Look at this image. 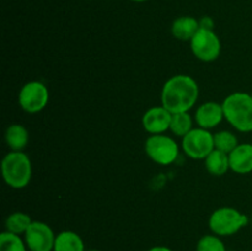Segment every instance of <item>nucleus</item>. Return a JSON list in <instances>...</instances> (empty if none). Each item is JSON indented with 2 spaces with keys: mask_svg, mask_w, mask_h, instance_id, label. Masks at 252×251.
<instances>
[{
  "mask_svg": "<svg viewBox=\"0 0 252 251\" xmlns=\"http://www.w3.org/2000/svg\"><path fill=\"white\" fill-rule=\"evenodd\" d=\"M199 96V86L192 76L179 74L164 84L161 90V106L171 113L189 112Z\"/></svg>",
  "mask_w": 252,
  "mask_h": 251,
  "instance_id": "f257e3e1",
  "label": "nucleus"
},
{
  "mask_svg": "<svg viewBox=\"0 0 252 251\" xmlns=\"http://www.w3.org/2000/svg\"><path fill=\"white\" fill-rule=\"evenodd\" d=\"M224 118L229 125L241 133L252 132V95L233 93L223 101Z\"/></svg>",
  "mask_w": 252,
  "mask_h": 251,
  "instance_id": "f03ea898",
  "label": "nucleus"
},
{
  "mask_svg": "<svg viewBox=\"0 0 252 251\" xmlns=\"http://www.w3.org/2000/svg\"><path fill=\"white\" fill-rule=\"evenodd\" d=\"M2 179L7 186L15 189L25 188L32 177V164L24 152H10L2 157Z\"/></svg>",
  "mask_w": 252,
  "mask_h": 251,
  "instance_id": "7ed1b4c3",
  "label": "nucleus"
},
{
  "mask_svg": "<svg viewBox=\"0 0 252 251\" xmlns=\"http://www.w3.org/2000/svg\"><path fill=\"white\" fill-rule=\"evenodd\" d=\"M249 223L246 214L233 207H220L211 214L208 220L209 229L218 236H230L239 233Z\"/></svg>",
  "mask_w": 252,
  "mask_h": 251,
  "instance_id": "20e7f679",
  "label": "nucleus"
},
{
  "mask_svg": "<svg viewBox=\"0 0 252 251\" xmlns=\"http://www.w3.org/2000/svg\"><path fill=\"white\" fill-rule=\"evenodd\" d=\"M144 149L145 154L152 161L162 166L174 164L180 154V148L176 140L165 133L150 134V137L145 140Z\"/></svg>",
  "mask_w": 252,
  "mask_h": 251,
  "instance_id": "39448f33",
  "label": "nucleus"
},
{
  "mask_svg": "<svg viewBox=\"0 0 252 251\" xmlns=\"http://www.w3.org/2000/svg\"><path fill=\"white\" fill-rule=\"evenodd\" d=\"M181 147L185 154L191 159L204 160L216 149L214 134L204 128H193L182 138Z\"/></svg>",
  "mask_w": 252,
  "mask_h": 251,
  "instance_id": "423d86ee",
  "label": "nucleus"
},
{
  "mask_svg": "<svg viewBox=\"0 0 252 251\" xmlns=\"http://www.w3.org/2000/svg\"><path fill=\"white\" fill-rule=\"evenodd\" d=\"M192 53L202 62H213L218 59L221 52V42L213 30L199 29L189 41Z\"/></svg>",
  "mask_w": 252,
  "mask_h": 251,
  "instance_id": "0eeeda50",
  "label": "nucleus"
},
{
  "mask_svg": "<svg viewBox=\"0 0 252 251\" xmlns=\"http://www.w3.org/2000/svg\"><path fill=\"white\" fill-rule=\"evenodd\" d=\"M49 101L48 88L42 81H29L19 93V105L25 112L38 113Z\"/></svg>",
  "mask_w": 252,
  "mask_h": 251,
  "instance_id": "6e6552de",
  "label": "nucleus"
},
{
  "mask_svg": "<svg viewBox=\"0 0 252 251\" xmlns=\"http://www.w3.org/2000/svg\"><path fill=\"white\" fill-rule=\"evenodd\" d=\"M27 249L31 251H53L56 234L48 224L33 220L24 234Z\"/></svg>",
  "mask_w": 252,
  "mask_h": 251,
  "instance_id": "1a4fd4ad",
  "label": "nucleus"
},
{
  "mask_svg": "<svg viewBox=\"0 0 252 251\" xmlns=\"http://www.w3.org/2000/svg\"><path fill=\"white\" fill-rule=\"evenodd\" d=\"M172 113L164 106H154L145 111L142 118L143 128L149 134H162L170 130Z\"/></svg>",
  "mask_w": 252,
  "mask_h": 251,
  "instance_id": "9d476101",
  "label": "nucleus"
},
{
  "mask_svg": "<svg viewBox=\"0 0 252 251\" xmlns=\"http://www.w3.org/2000/svg\"><path fill=\"white\" fill-rule=\"evenodd\" d=\"M224 118L223 105L214 101L202 103L196 111L194 120H196L198 127L204 129H212L217 127Z\"/></svg>",
  "mask_w": 252,
  "mask_h": 251,
  "instance_id": "9b49d317",
  "label": "nucleus"
},
{
  "mask_svg": "<svg viewBox=\"0 0 252 251\" xmlns=\"http://www.w3.org/2000/svg\"><path fill=\"white\" fill-rule=\"evenodd\" d=\"M230 170L240 175H246L252 172V143L239 144L233 152L229 154Z\"/></svg>",
  "mask_w": 252,
  "mask_h": 251,
  "instance_id": "f8f14e48",
  "label": "nucleus"
},
{
  "mask_svg": "<svg viewBox=\"0 0 252 251\" xmlns=\"http://www.w3.org/2000/svg\"><path fill=\"white\" fill-rule=\"evenodd\" d=\"M199 29V20L192 16H181L172 22L171 33L176 39L189 42Z\"/></svg>",
  "mask_w": 252,
  "mask_h": 251,
  "instance_id": "ddd939ff",
  "label": "nucleus"
},
{
  "mask_svg": "<svg viewBox=\"0 0 252 251\" xmlns=\"http://www.w3.org/2000/svg\"><path fill=\"white\" fill-rule=\"evenodd\" d=\"M29 130L22 125L9 126L5 130V142L11 152H24L26 145L29 144Z\"/></svg>",
  "mask_w": 252,
  "mask_h": 251,
  "instance_id": "4468645a",
  "label": "nucleus"
},
{
  "mask_svg": "<svg viewBox=\"0 0 252 251\" xmlns=\"http://www.w3.org/2000/svg\"><path fill=\"white\" fill-rule=\"evenodd\" d=\"M53 251H85V244L75 231L63 230L56 236Z\"/></svg>",
  "mask_w": 252,
  "mask_h": 251,
  "instance_id": "2eb2a0df",
  "label": "nucleus"
},
{
  "mask_svg": "<svg viewBox=\"0 0 252 251\" xmlns=\"http://www.w3.org/2000/svg\"><path fill=\"white\" fill-rule=\"evenodd\" d=\"M204 165L209 174L214 176H221L230 170V162H229V154L221 152V150L214 149L208 157L204 159Z\"/></svg>",
  "mask_w": 252,
  "mask_h": 251,
  "instance_id": "dca6fc26",
  "label": "nucleus"
},
{
  "mask_svg": "<svg viewBox=\"0 0 252 251\" xmlns=\"http://www.w3.org/2000/svg\"><path fill=\"white\" fill-rule=\"evenodd\" d=\"M32 221L33 220H32L29 214L24 213V212H15V213H11L6 218V220H5V228L10 233L21 235V234L26 233V230L31 225Z\"/></svg>",
  "mask_w": 252,
  "mask_h": 251,
  "instance_id": "f3484780",
  "label": "nucleus"
},
{
  "mask_svg": "<svg viewBox=\"0 0 252 251\" xmlns=\"http://www.w3.org/2000/svg\"><path fill=\"white\" fill-rule=\"evenodd\" d=\"M193 121L189 112L172 113L171 123H170V130L177 137L184 138L191 129H193Z\"/></svg>",
  "mask_w": 252,
  "mask_h": 251,
  "instance_id": "a211bd4d",
  "label": "nucleus"
},
{
  "mask_svg": "<svg viewBox=\"0 0 252 251\" xmlns=\"http://www.w3.org/2000/svg\"><path fill=\"white\" fill-rule=\"evenodd\" d=\"M0 251H29L20 235L5 230L0 234Z\"/></svg>",
  "mask_w": 252,
  "mask_h": 251,
  "instance_id": "6ab92c4d",
  "label": "nucleus"
},
{
  "mask_svg": "<svg viewBox=\"0 0 252 251\" xmlns=\"http://www.w3.org/2000/svg\"><path fill=\"white\" fill-rule=\"evenodd\" d=\"M238 145V138L229 130H220L214 134V148L216 149L230 154Z\"/></svg>",
  "mask_w": 252,
  "mask_h": 251,
  "instance_id": "aec40b11",
  "label": "nucleus"
},
{
  "mask_svg": "<svg viewBox=\"0 0 252 251\" xmlns=\"http://www.w3.org/2000/svg\"><path fill=\"white\" fill-rule=\"evenodd\" d=\"M197 251H226V248L220 236L216 234H207L197 243Z\"/></svg>",
  "mask_w": 252,
  "mask_h": 251,
  "instance_id": "412c9836",
  "label": "nucleus"
},
{
  "mask_svg": "<svg viewBox=\"0 0 252 251\" xmlns=\"http://www.w3.org/2000/svg\"><path fill=\"white\" fill-rule=\"evenodd\" d=\"M199 26H201L202 29H208V30H213L214 22H213V20L211 19V17H208V16H204V17H202L201 20H199Z\"/></svg>",
  "mask_w": 252,
  "mask_h": 251,
  "instance_id": "4be33fe9",
  "label": "nucleus"
},
{
  "mask_svg": "<svg viewBox=\"0 0 252 251\" xmlns=\"http://www.w3.org/2000/svg\"><path fill=\"white\" fill-rule=\"evenodd\" d=\"M148 251H172V250L170 248H167V246H154V248H150Z\"/></svg>",
  "mask_w": 252,
  "mask_h": 251,
  "instance_id": "5701e85b",
  "label": "nucleus"
},
{
  "mask_svg": "<svg viewBox=\"0 0 252 251\" xmlns=\"http://www.w3.org/2000/svg\"><path fill=\"white\" fill-rule=\"evenodd\" d=\"M130 1H134V2H144V1H148V0H130Z\"/></svg>",
  "mask_w": 252,
  "mask_h": 251,
  "instance_id": "b1692460",
  "label": "nucleus"
},
{
  "mask_svg": "<svg viewBox=\"0 0 252 251\" xmlns=\"http://www.w3.org/2000/svg\"><path fill=\"white\" fill-rule=\"evenodd\" d=\"M88 251H100V250H97V249H91V250H88Z\"/></svg>",
  "mask_w": 252,
  "mask_h": 251,
  "instance_id": "393cba45",
  "label": "nucleus"
},
{
  "mask_svg": "<svg viewBox=\"0 0 252 251\" xmlns=\"http://www.w3.org/2000/svg\"><path fill=\"white\" fill-rule=\"evenodd\" d=\"M29 251H31V250H29Z\"/></svg>",
  "mask_w": 252,
  "mask_h": 251,
  "instance_id": "a878e982",
  "label": "nucleus"
}]
</instances>
